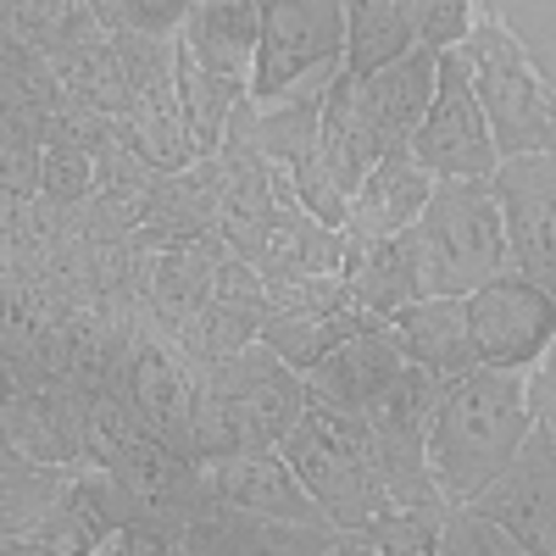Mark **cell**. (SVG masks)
I'll return each mask as SVG.
<instances>
[{
  "label": "cell",
  "mask_w": 556,
  "mask_h": 556,
  "mask_svg": "<svg viewBox=\"0 0 556 556\" xmlns=\"http://www.w3.org/2000/svg\"><path fill=\"white\" fill-rule=\"evenodd\" d=\"M534 429L529 374L513 367H468L445 379L429 424V473L451 501H479L523 451Z\"/></svg>",
  "instance_id": "obj_1"
},
{
  "label": "cell",
  "mask_w": 556,
  "mask_h": 556,
  "mask_svg": "<svg viewBox=\"0 0 556 556\" xmlns=\"http://www.w3.org/2000/svg\"><path fill=\"white\" fill-rule=\"evenodd\" d=\"M306 406H312V390L301 379V367L285 362L267 340L212 356L201 374V424H195L201 462L228 456V451L278 445L301 424Z\"/></svg>",
  "instance_id": "obj_2"
},
{
  "label": "cell",
  "mask_w": 556,
  "mask_h": 556,
  "mask_svg": "<svg viewBox=\"0 0 556 556\" xmlns=\"http://www.w3.org/2000/svg\"><path fill=\"white\" fill-rule=\"evenodd\" d=\"M278 451L290 456V468L317 495V506L329 513V523L367 540V529H374L379 513L390 506V479H384V462H379V445H374L367 417L312 401L301 412V424L278 440Z\"/></svg>",
  "instance_id": "obj_3"
},
{
  "label": "cell",
  "mask_w": 556,
  "mask_h": 556,
  "mask_svg": "<svg viewBox=\"0 0 556 556\" xmlns=\"http://www.w3.org/2000/svg\"><path fill=\"white\" fill-rule=\"evenodd\" d=\"M417 240H424L434 295H473L490 278L513 273L506 223L490 178H440L424 217H417Z\"/></svg>",
  "instance_id": "obj_4"
},
{
  "label": "cell",
  "mask_w": 556,
  "mask_h": 556,
  "mask_svg": "<svg viewBox=\"0 0 556 556\" xmlns=\"http://www.w3.org/2000/svg\"><path fill=\"white\" fill-rule=\"evenodd\" d=\"M468 56L479 106L495 128L501 156H529V151H556V89L545 84V73L529 62V51L518 45V34L501 17H479L473 34L462 39Z\"/></svg>",
  "instance_id": "obj_5"
},
{
  "label": "cell",
  "mask_w": 556,
  "mask_h": 556,
  "mask_svg": "<svg viewBox=\"0 0 556 556\" xmlns=\"http://www.w3.org/2000/svg\"><path fill=\"white\" fill-rule=\"evenodd\" d=\"M201 374H206V362L146 312V317H139V329H134V340H128V351H123V367H117L112 390L123 395V406L156 440H167L173 451L201 462V445H195Z\"/></svg>",
  "instance_id": "obj_6"
},
{
  "label": "cell",
  "mask_w": 556,
  "mask_h": 556,
  "mask_svg": "<svg viewBox=\"0 0 556 556\" xmlns=\"http://www.w3.org/2000/svg\"><path fill=\"white\" fill-rule=\"evenodd\" d=\"M345 73V0H262L251 101H278Z\"/></svg>",
  "instance_id": "obj_7"
},
{
  "label": "cell",
  "mask_w": 556,
  "mask_h": 556,
  "mask_svg": "<svg viewBox=\"0 0 556 556\" xmlns=\"http://www.w3.org/2000/svg\"><path fill=\"white\" fill-rule=\"evenodd\" d=\"M412 156L434 178H495V167H501L495 128L479 106V89H473L462 45L456 51H440V84H434L424 128L412 134Z\"/></svg>",
  "instance_id": "obj_8"
},
{
  "label": "cell",
  "mask_w": 556,
  "mask_h": 556,
  "mask_svg": "<svg viewBox=\"0 0 556 556\" xmlns=\"http://www.w3.org/2000/svg\"><path fill=\"white\" fill-rule=\"evenodd\" d=\"M468 323H473V345L484 367L529 374L545 356V345L556 340V295L513 267L468 295Z\"/></svg>",
  "instance_id": "obj_9"
},
{
  "label": "cell",
  "mask_w": 556,
  "mask_h": 556,
  "mask_svg": "<svg viewBox=\"0 0 556 556\" xmlns=\"http://www.w3.org/2000/svg\"><path fill=\"white\" fill-rule=\"evenodd\" d=\"M367 317L374 312L345 290L340 273H306V278L273 285V301H267V317H262V340L285 362L306 367L329 345H340L345 334H356Z\"/></svg>",
  "instance_id": "obj_10"
},
{
  "label": "cell",
  "mask_w": 556,
  "mask_h": 556,
  "mask_svg": "<svg viewBox=\"0 0 556 556\" xmlns=\"http://www.w3.org/2000/svg\"><path fill=\"white\" fill-rule=\"evenodd\" d=\"M490 190L501 201L513 267L556 295V151L501 156Z\"/></svg>",
  "instance_id": "obj_11"
},
{
  "label": "cell",
  "mask_w": 556,
  "mask_h": 556,
  "mask_svg": "<svg viewBox=\"0 0 556 556\" xmlns=\"http://www.w3.org/2000/svg\"><path fill=\"white\" fill-rule=\"evenodd\" d=\"M484 513L534 556H556V424L534 417L523 451L484 495Z\"/></svg>",
  "instance_id": "obj_12"
},
{
  "label": "cell",
  "mask_w": 556,
  "mask_h": 556,
  "mask_svg": "<svg viewBox=\"0 0 556 556\" xmlns=\"http://www.w3.org/2000/svg\"><path fill=\"white\" fill-rule=\"evenodd\" d=\"M401 374H406V345L390 317H367L356 334H345L340 345L301 367L312 401L334 412H367Z\"/></svg>",
  "instance_id": "obj_13"
},
{
  "label": "cell",
  "mask_w": 556,
  "mask_h": 556,
  "mask_svg": "<svg viewBox=\"0 0 556 556\" xmlns=\"http://www.w3.org/2000/svg\"><path fill=\"white\" fill-rule=\"evenodd\" d=\"M201 473L212 484L217 501L228 506H245L256 518H273V523H329V513L317 506V495L301 484V473L290 468V456L278 445H256V451H228V456H212L201 462Z\"/></svg>",
  "instance_id": "obj_14"
},
{
  "label": "cell",
  "mask_w": 556,
  "mask_h": 556,
  "mask_svg": "<svg viewBox=\"0 0 556 556\" xmlns=\"http://www.w3.org/2000/svg\"><path fill=\"white\" fill-rule=\"evenodd\" d=\"M7 445L39 462H89V390L73 379H12Z\"/></svg>",
  "instance_id": "obj_15"
},
{
  "label": "cell",
  "mask_w": 556,
  "mask_h": 556,
  "mask_svg": "<svg viewBox=\"0 0 556 556\" xmlns=\"http://www.w3.org/2000/svg\"><path fill=\"white\" fill-rule=\"evenodd\" d=\"M345 290L374 312V317H395L401 306L434 295L429 290V267H424V240L417 223L384 240H345V262H340Z\"/></svg>",
  "instance_id": "obj_16"
},
{
  "label": "cell",
  "mask_w": 556,
  "mask_h": 556,
  "mask_svg": "<svg viewBox=\"0 0 556 556\" xmlns=\"http://www.w3.org/2000/svg\"><path fill=\"white\" fill-rule=\"evenodd\" d=\"M356 84V101L367 112V123L379 128L384 151H412V134L424 128L429 117V101H434V84H440V51L429 45H412V51L367 78H351Z\"/></svg>",
  "instance_id": "obj_17"
},
{
  "label": "cell",
  "mask_w": 556,
  "mask_h": 556,
  "mask_svg": "<svg viewBox=\"0 0 556 556\" xmlns=\"http://www.w3.org/2000/svg\"><path fill=\"white\" fill-rule=\"evenodd\" d=\"M434 184H440V178L417 162L412 151L384 156L374 173L362 178V190L351 195L345 240H384V235H401V228H412L417 217H424Z\"/></svg>",
  "instance_id": "obj_18"
},
{
  "label": "cell",
  "mask_w": 556,
  "mask_h": 556,
  "mask_svg": "<svg viewBox=\"0 0 556 556\" xmlns=\"http://www.w3.org/2000/svg\"><path fill=\"white\" fill-rule=\"evenodd\" d=\"M256 39H262V0H195L178 28V45L206 73L240 78L245 89L256 73Z\"/></svg>",
  "instance_id": "obj_19"
},
{
  "label": "cell",
  "mask_w": 556,
  "mask_h": 556,
  "mask_svg": "<svg viewBox=\"0 0 556 556\" xmlns=\"http://www.w3.org/2000/svg\"><path fill=\"white\" fill-rule=\"evenodd\" d=\"M390 323H395V334L406 345V362L429 367V374L456 379V374H468V367H479L468 295H424V301L401 306Z\"/></svg>",
  "instance_id": "obj_20"
},
{
  "label": "cell",
  "mask_w": 556,
  "mask_h": 556,
  "mask_svg": "<svg viewBox=\"0 0 556 556\" xmlns=\"http://www.w3.org/2000/svg\"><path fill=\"white\" fill-rule=\"evenodd\" d=\"M178 101H184V117H190L195 151H201V156H223L228 123H235V112L251 101V89H245L240 78L206 73V67L178 45Z\"/></svg>",
  "instance_id": "obj_21"
},
{
  "label": "cell",
  "mask_w": 556,
  "mask_h": 556,
  "mask_svg": "<svg viewBox=\"0 0 556 556\" xmlns=\"http://www.w3.org/2000/svg\"><path fill=\"white\" fill-rule=\"evenodd\" d=\"M73 468H78V462H39V456L7 445V468H0V534L34 529L62 501Z\"/></svg>",
  "instance_id": "obj_22"
},
{
  "label": "cell",
  "mask_w": 556,
  "mask_h": 556,
  "mask_svg": "<svg viewBox=\"0 0 556 556\" xmlns=\"http://www.w3.org/2000/svg\"><path fill=\"white\" fill-rule=\"evenodd\" d=\"M417 45L401 0H345V73L367 78Z\"/></svg>",
  "instance_id": "obj_23"
},
{
  "label": "cell",
  "mask_w": 556,
  "mask_h": 556,
  "mask_svg": "<svg viewBox=\"0 0 556 556\" xmlns=\"http://www.w3.org/2000/svg\"><path fill=\"white\" fill-rule=\"evenodd\" d=\"M7 34L45 56H62L84 39H101V17L89 0H7Z\"/></svg>",
  "instance_id": "obj_24"
},
{
  "label": "cell",
  "mask_w": 556,
  "mask_h": 556,
  "mask_svg": "<svg viewBox=\"0 0 556 556\" xmlns=\"http://www.w3.org/2000/svg\"><path fill=\"white\" fill-rule=\"evenodd\" d=\"M96 184H101V156L78 146V139L67 134H51L45 139V173H39V195L45 201H56V206H84L89 195H96Z\"/></svg>",
  "instance_id": "obj_25"
},
{
  "label": "cell",
  "mask_w": 556,
  "mask_h": 556,
  "mask_svg": "<svg viewBox=\"0 0 556 556\" xmlns=\"http://www.w3.org/2000/svg\"><path fill=\"white\" fill-rule=\"evenodd\" d=\"M479 12H490L513 28L518 45L529 51V62L556 89V0H479Z\"/></svg>",
  "instance_id": "obj_26"
},
{
  "label": "cell",
  "mask_w": 556,
  "mask_h": 556,
  "mask_svg": "<svg viewBox=\"0 0 556 556\" xmlns=\"http://www.w3.org/2000/svg\"><path fill=\"white\" fill-rule=\"evenodd\" d=\"M440 551H445V556H523V545L506 534L479 501H456V506H451L445 534H440Z\"/></svg>",
  "instance_id": "obj_27"
},
{
  "label": "cell",
  "mask_w": 556,
  "mask_h": 556,
  "mask_svg": "<svg viewBox=\"0 0 556 556\" xmlns=\"http://www.w3.org/2000/svg\"><path fill=\"white\" fill-rule=\"evenodd\" d=\"M401 12H406L417 45H429V51H456L473 34V23L484 17L479 0H401Z\"/></svg>",
  "instance_id": "obj_28"
},
{
  "label": "cell",
  "mask_w": 556,
  "mask_h": 556,
  "mask_svg": "<svg viewBox=\"0 0 556 556\" xmlns=\"http://www.w3.org/2000/svg\"><path fill=\"white\" fill-rule=\"evenodd\" d=\"M106 34H178L195 0H89Z\"/></svg>",
  "instance_id": "obj_29"
},
{
  "label": "cell",
  "mask_w": 556,
  "mask_h": 556,
  "mask_svg": "<svg viewBox=\"0 0 556 556\" xmlns=\"http://www.w3.org/2000/svg\"><path fill=\"white\" fill-rule=\"evenodd\" d=\"M529 401H534V417L556 424V340H551L545 356L529 367Z\"/></svg>",
  "instance_id": "obj_30"
}]
</instances>
